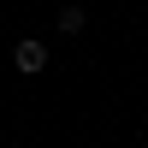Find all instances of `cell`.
Segmentation results:
<instances>
[{"label":"cell","mask_w":148,"mask_h":148,"mask_svg":"<svg viewBox=\"0 0 148 148\" xmlns=\"http://www.w3.org/2000/svg\"><path fill=\"white\" fill-rule=\"evenodd\" d=\"M12 65H18L24 77H42V71H47V47L42 42H18V47H12Z\"/></svg>","instance_id":"obj_1"},{"label":"cell","mask_w":148,"mask_h":148,"mask_svg":"<svg viewBox=\"0 0 148 148\" xmlns=\"http://www.w3.org/2000/svg\"><path fill=\"white\" fill-rule=\"evenodd\" d=\"M83 24H89L83 6H59V30H65V36H83Z\"/></svg>","instance_id":"obj_2"}]
</instances>
